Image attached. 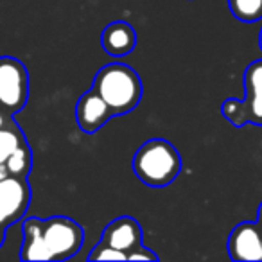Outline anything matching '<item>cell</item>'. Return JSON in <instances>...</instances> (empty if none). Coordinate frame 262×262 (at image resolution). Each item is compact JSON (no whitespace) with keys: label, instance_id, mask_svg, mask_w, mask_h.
<instances>
[{"label":"cell","instance_id":"6da1fadb","mask_svg":"<svg viewBox=\"0 0 262 262\" xmlns=\"http://www.w3.org/2000/svg\"><path fill=\"white\" fill-rule=\"evenodd\" d=\"M92 90L104 99L113 115H124L139 106L144 88L135 69L124 63H110L97 70Z\"/></svg>","mask_w":262,"mask_h":262},{"label":"cell","instance_id":"7a4b0ae2","mask_svg":"<svg viewBox=\"0 0 262 262\" xmlns=\"http://www.w3.org/2000/svg\"><path fill=\"white\" fill-rule=\"evenodd\" d=\"M137 178L149 187H165L178 178L182 157L178 149L165 139H151L137 149L133 157Z\"/></svg>","mask_w":262,"mask_h":262},{"label":"cell","instance_id":"3957f363","mask_svg":"<svg viewBox=\"0 0 262 262\" xmlns=\"http://www.w3.org/2000/svg\"><path fill=\"white\" fill-rule=\"evenodd\" d=\"M244 99H226L221 113L232 126H262V59L251 61L244 70Z\"/></svg>","mask_w":262,"mask_h":262},{"label":"cell","instance_id":"277c9868","mask_svg":"<svg viewBox=\"0 0 262 262\" xmlns=\"http://www.w3.org/2000/svg\"><path fill=\"white\" fill-rule=\"evenodd\" d=\"M41 235L51 260H65L83 246L84 232L79 223L65 215L41 219Z\"/></svg>","mask_w":262,"mask_h":262},{"label":"cell","instance_id":"5b68a950","mask_svg":"<svg viewBox=\"0 0 262 262\" xmlns=\"http://www.w3.org/2000/svg\"><path fill=\"white\" fill-rule=\"evenodd\" d=\"M29 97V74L20 59L0 58V108L9 115L22 112Z\"/></svg>","mask_w":262,"mask_h":262},{"label":"cell","instance_id":"8992f818","mask_svg":"<svg viewBox=\"0 0 262 262\" xmlns=\"http://www.w3.org/2000/svg\"><path fill=\"white\" fill-rule=\"evenodd\" d=\"M31 203V187L27 178L11 176L0 180V226L8 230L24 217Z\"/></svg>","mask_w":262,"mask_h":262},{"label":"cell","instance_id":"52a82bcc","mask_svg":"<svg viewBox=\"0 0 262 262\" xmlns=\"http://www.w3.org/2000/svg\"><path fill=\"white\" fill-rule=\"evenodd\" d=\"M226 250L232 260H262V233L255 223H239L230 232Z\"/></svg>","mask_w":262,"mask_h":262},{"label":"cell","instance_id":"ba28073f","mask_svg":"<svg viewBox=\"0 0 262 262\" xmlns=\"http://www.w3.org/2000/svg\"><path fill=\"white\" fill-rule=\"evenodd\" d=\"M112 117V108L106 104V101L95 90H88L86 94H83L76 104L77 126L88 135H94L95 131L101 129Z\"/></svg>","mask_w":262,"mask_h":262},{"label":"cell","instance_id":"9c48e42d","mask_svg":"<svg viewBox=\"0 0 262 262\" xmlns=\"http://www.w3.org/2000/svg\"><path fill=\"white\" fill-rule=\"evenodd\" d=\"M101 241L124 253H129L142 244V226L135 217L122 215L106 225V228L102 230Z\"/></svg>","mask_w":262,"mask_h":262},{"label":"cell","instance_id":"30bf717a","mask_svg":"<svg viewBox=\"0 0 262 262\" xmlns=\"http://www.w3.org/2000/svg\"><path fill=\"white\" fill-rule=\"evenodd\" d=\"M101 45L106 54L113 58H120L135 51L137 47V31L131 24L124 20H117L104 27L101 33Z\"/></svg>","mask_w":262,"mask_h":262},{"label":"cell","instance_id":"8fae6325","mask_svg":"<svg viewBox=\"0 0 262 262\" xmlns=\"http://www.w3.org/2000/svg\"><path fill=\"white\" fill-rule=\"evenodd\" d=\"M22 260H51L41 235V219L27 217L22 225V248H20Z\"/></svg>","mask_w":262,"mask_h":262},{"label":"cell","instance_id":"7c38bea8","mask_svg":"<svg viewBox=\"0 0 262 262\" xmlns=\"http://www.w3.org/2000/svg\"><path fill=\"white\" fill-rule=\"evenodd\" d=\"M24 142H27V140L15 119H13L8 126L0 127V164H6L8 158L11 157Z\"/></svg>","mask_w":262,"mask_h":262},{"label":"cell","instance_id":"4fadbf2b","mask_svg":"<svg viewBox=\"0 0 262 262\" xmlns=\"http://www.w3.org/2000/svg\"><path fill=\"white\" fill-rule=\"evenodd\" d=\"M232 15L241 22H258L262 20V0H228Z\"/></svg>","mask_w":262,"mask_h":262},{"label":"cell","instance_id":"5bb4252c","mask_svg":"<svg viewBox=\"0 0 262 262\" xmlns=\"http://www.w3.org/2000/svg\"><path fill=\"white\" fill-rule=\"evenodd\" d=\"M8 165V171L11 176H22V178H27L31 172V167H33V153H31V147L27 142H24L11 157L6 162Z\"/></svg>","mask_w":262,"mask_h":262},{"label":"cell","instance_id":"9a60e30c","mask_svg":"<svg viewBox=\"0 0 262 262\" xmlns=\"http://www.w3.org/2000/svg\"><path fill=\"white\" fill-rule=\"evenodd\" d=\"M88 260H127V253L117 250V248L110 246V244L99 241L94 248H92Z\"/></svg>","mask_w":262,"mask_h":262},{"label":"cell","instance_id":"2e32d148","mask_svg":"<svg viewBox=\"0 0 262 262\" xmlns=\"http://www.w3.org/2000/svg\"><path fill=\"white\" fill-rule=\"evenodd\" d=\"M127 260H158V255L155 251H151L149 248L140 244L139 248H135L133 251L127 253Z\"/></svg>","mask_w":262,"mask_h":262},{"label":"cell","instance_id":"e0dca14e","mask_svg":"<svg viewBox=\"0 0 262 262\" xmlns=\"http://www.w3.org/2000/svg\"><path fill=\"white\" fill-rule=\"evenodd\" d=\"M11 117L13 115H9L8 112H6L4 108H0V127H4V126H8L9 122H11Z\"/></svg>","mask_w":262,"mask_h":262},{"label":"cell","instance_id":"ac0fdd59","mask_svg":"<svg viewBox=\"0 0 262 262\" xmlns=\"http://www.w3.org/2000/svg\"><path fill=\"white\" fill-rule=\"evenodd\" d=\"M8 176H9L8 165H6V164H0V180H2V178H8Z\"/></svg>","mask_w":262,"mask_h":262},{"label":"cell","instance_id":"d6986e66","mask_svg":"<svg viewBox=\"0 0 262 262\" xmlns=\"http://www.w3.org/2000/svg\"><path fill=\"white\" fill-rule=\"evenodd\" d=\"M257 225L260 228V233H262V203L258 205V212H257Z\"/></svg>","mask_w":262,"mask_h":262},{"label":"cell","instance_id":"ffe728a7","mask_svg":"<svg viewBox=\"0 0 262 262\" xmlns=\"http://www.w3.org/2000/svg\"><path fill=\"white\" fill-rule=\"evenodd\" d=\"M4 239H6V228L0 226V248H2V244H4Z\"/></svg>","mask_w":262,"mask_h":262},{"label":"cell","instance_id":"44dd1931","mask_svg":"<svg viewBox=\"0 0 262 262\" xmlns=\"http://www.w3.org/2000/svg\"><path fill=\"white\" fill-rule=\"evenodd\" d=\"M258 45H260V51H262V29H260V34H258Z\"/></svg>","mask_w":262,"mask_h":262}]
</instances>
